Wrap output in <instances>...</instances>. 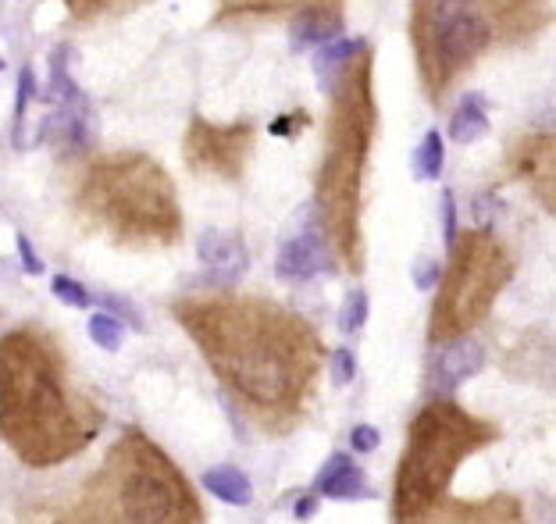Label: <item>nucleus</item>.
Instances as JSON below:
<instances>
[{
	"mask_svg": "<svg viewBox=\"0 0 556 524\" xmlns=\"http://www.w3.org/2000/svg\"><path fill=\"white\" fill-rule=\"evenodd\" d=\"M186 332L211 368L257 410H289L314 375V339L300 321L261 303H207L186 314Z\"/></svg>",
	"mask_w": 556,
	"mask_h": 524,
	"instance_id": "nucleus-1",
	"label": "nucleus"
},
{
	"mask_svg": "<svg viewBox=\"0 0 556 524\" xmlns=\"http://www.w3.org/2000/svg\"><path fill=\"white\" fill-rule=\"evenodd\" d=\"M97 432V414L75 407L58 353L33 332L0 339V435L33 467L79 453Z\"/></svg>",
	"mask_w": 556,
	"mask_h": 524,
	"instance_id": "nucleus-2",
	"label": "nucleus"
},
{
	"mask_svg": "<svg viewBox=\"0 0 556 524\" xmlns=\"http://www.w3.org/2000/svg\"><path fill=\"white\" fill-rule=\"evenodd\" d=\"M86 496L82 524H197L189 485L143 435H125Z\"/></svg>",
	"mask_w": 556,
	"mask_h": 524,
	"instance_id": "nucleus-3",
	"label": "nucleus"
},
{
	"mask_svg": "<svg viewBox=\"0 0 556 524\" xmlns=\"http://www.w3.org/2000/svg\"><path fill=\"white\" fill-rule=\"evenodd\" d=\"M489 428L464 414L453 403H432L410 425V443L400 460V478H396V517L425 514L428 507L446 496L450 478L457 464L471 450L489 443Z\"/></svg>",
	"mask_w": 556,
	"mask_h": 524,
	"instance_id": "nucleus-4",
	"label": "nucleus"
},
{
	"mask_svg": "<svg viewBox=\"0 0 556 524\" xmlns=\"http://www.w3.org/2000/svg\"><path fill=\"white\" fill-rule=\"evenodd\" d=\"M503 282H507V257L499 254L496 243H489V236H471V243L457 250L450 289H442V300L435 307L432 339L453 336V332L475 325L489 311Z\"/></svg>",
	"mask_w": 556,
	"mask_h": 524,
	"instance_id": "nucleus-5",
	"label": "nucleus"
},
{
	"mask_svg": "<svg viewBox=\"0 0 556 524\" xmlns=\"http://www.w3.org/2000/svg\"><path fill=\"white\" fill-rule=\"evenodd\" d=\"M107 207L111 214H122L136 232H164V218H172V189L161 172H154L147 161L132 164V175H118L107 182Z\"/></svg>",
	"mask_w": 556,
	"mask_h": 524,
	"instance_id": "nucleus-6",
	"label": "nucleus"
},
{
	"mask_svg": "<svg viewBox=\"0 0 556 524\" xmlns=\"http://www.w3.org/2000/svg\"><path fill=\"white\" fill-rule=\"evenodd\" d=\"M492 40V29L482 15L464 0H446L432 18V50L439 68L457 72L471 58H478L485 43Z\"/></svg>",
	"mask_w": 556,
	"mask_h": 524,
	"instance_id": "nucleus-7",
	"label": "nucleus"
},
{
	"mask_svg": "<svg viewBox=\"0 0 556 524\" xmlns=\"http://www.w3.org/2000/svg\"><path fill=\"white\" fill-rule=\"evenodd\" d=\"M328 264H332V257H328V246L318 232H300V236L286 239L278 250V275L282 279L307 282L318 271H325Z\"/></svg>",
	"mask_w": 556,
	"mask_h": 524,
	"instance_id": "nucleus-8",
	"label": "nucleus"
},
{
	"mask_svg": "<svg viewBox=\"0 0 556 524\" xmlns=\"http://www.w3.org/2000/svg\"><path fill=\"white\" fill-rule=\"evenodd\" d=\"M403 524H521L514 503L492 500L482 507H467V503H453V507H442V500L435 507H428L425 514L410 517Z\"/></svg>",
	"mask_w": 556,
	"mask_h": 524,
	"instance_id": "nucleus-9",
	"label": "nucleus"
},
{
	"mask_svg": "<svg viewBox=\"0 0 556 524\" xmlns=\"http://www.w3.org/2000/svg\"><path fill=\"white\" fill-rule=\"evenodd\" d=\"M200 261L211 271H218L221 279H239L246 271V250L232 232H204L200 236Z\"/></svg>",
	"mask_w": 556,
	"mask_h": 524,
	"instance_id": "nucleus-10",
	"label": "nucleus"
},
{
	"mask_svg": "<svg viewBox=\"0 0 556 524\" xmlns=\"http://www.w3.org/2000/svg\"><path fill=\"white\" fill-rule=\"evenodd\" d=\"M485 364V353L475 339H457L450 343L446 350L439 353V361H435V378L442 385H460L464 378L478 375Z\"/></svg>",
	"mask_w": 556,
	"mask_h": 524,
	"instance_id": "nucleus-11",
	"label": "nucleus"
},
{
	"mask_svg": "<svg viewBox=\"0 0 556 524\" xmlns=\"http://www.w3.org/2000/svg\"><path fill=\"white\" fill-rule=\"evenodd\" d=\"M318 492L332 496V500H360L368 492V485H364V478H360V471L346 453H332L325 471L318 475Z\"/></svg>",
	"mask_w": 556,
	"mask_h": 524,
	"instance_id": "nucleus-12",
	"label": "nucleus"
},
{
	"mask_svg": "<svg viewBox=\"0 0 556 524\" xmlns=\"http://www.w3.org/2000/svg\"><path fill=\"white\" fill-rule=\"evenodd\" d=\"M204 489L211 492V496H218L221 503H229V507H246V503L254 500V485H250V478L232 464L211 467V471L204 475Z\"/></svg>",
	"mask_w": 556,
	"mask_h": 524,
	"instance_id": "nucleus-13",
	"label": "nucleus"
},
{
	"mask_svg": "<svg viewBox=\"0 0 556 524\" xmlns=\"http://www.w3.org/2000/svg\"><path fill=\"white\" fill-rule=\"evenodd\" d=\"M489 132V115H485V100L478 93L464 100L450 118V140L453 143H478Z\"/></svg>",
	"mask_w": 556,
	"mask_h": 524,
	"instance_id": "nucleus-14",
	"label": "nucleus"
},
{
	"mask_svg": "<svg viewBox=\"0 0 556 524\" xmlns=\"http://www.w3.org/2000/svg\"><path fill=\"white\" fill-rule=\"evenodd\" d=\"M357 54H364V40H332L321 47V54L314 58V72H318V82L321 90L332 93V82H336V75L343 72V65L350 58H357Z\"/></svg>",
	"mask_w": 556,
	"mask_h": 524,
	"instance_id": "nucleus-15",
	"label": "nucleus"
},
{
	"mask_svg": "<svg viewBox=\"0 0 556 524\" xmlns=\"http://www.w3.org/2000/svg\"><path fill=\"white\" fill-rule=\"evenodd\" d=\"M343 29V22L332 15H303L293 22L289 29V40H293V50L303 47H318V43H332Z\"/></svg>",
	"mask_w": 556,
	"mask_h": 524,
	"instance_id": "nucleus-16",
	"label": "nucleus"
},
{
	"mask_svg": "<svg viewBox=\"0 0 556 524\" xmlns=\"http://www.w3.org/2000/svg\"><path fill=\"white\" fill-rule=\"evenodd\" d=\"M65 58H68V47H58L50 54V86H47V97L43 100H54V104H79L82 93L75 86V79H68L65 72Z\"/></svg>",
	"mask_w": 556,
	"mask_h": 524,
	"instance_id": "nucleus-17",
	"label": "nucleus"
},
{
	"mask_svg": "<svg viewBox=\"0 0 556 524\" xmlns=\"http://www.w3.org/2000/svg\"><path fill=\"white\" fill-rule=\"evenodd\" d=\"M442 172V136L439 132H428L421 147L414 150V175L417 179H439Z\"/></svg>",
	"mask_w": 556,
	"mask_h": 524,
	"instance_id": "nucleus-18",
	"label": "nucleus"
},
{
	"mask_svg": "<svg viewBox=\"0 0 556 524\" xmlns=\"http://www.w3.org/2000/svg\"><path fill=\"white\" fill-rule=\"evenodd\" d=\"M90 339L100 346V350L115 353L125 339V325L115 318V314H93L90 318Z\"/></svg>",
	"mask_w": 556,
	"mask_h": 524,
	"instance_id": "nucleus-19",
	"label": "nucleus"
},
{
	"mask_svg": "<svg viewBox=\"0 0 556 524\" xmlns=\"http://www.w3.org/2000/svg\"><path fill=\"white\" fill-rule=\"evenodd\" d=\"M29 100H33V68H22V75H18V93H15V115H11V122H15V147H22V122H25V107H29Z\"/></svg>",
	"mask_w": 556,
	"mask_h": 524,
	"instance_id": "nucleus-20",
	"label": "nucleus"
},
{
	"mask_svg": "<svg viewBox=\"0 0 556 524\" xmlns=\"http://www.w3.org/2000/svg\"><path fill=\"white\" fill-rule=\"evenodd\" d=\"M368 321V296L364 293H350L346 296V307L343 314H339V325H343V332H360V325Z\"/></svg>",
	"mask_w": 556,
	"mask_h": 524,
	"instance_id": "nucleus-21",
	"label": "nucleus"
},
{
	"mask_svg": "<svg viewBox=\"0 0 556 524\" xmlns=\"http://www.w3.org/2000/svg\"><path fill=\"white\" fill-rule=\"evenodd\" d=\"M50 289H54V296H58L61 303H68V307H90V293H86L79 282L65 279V275H58Z\"/></svg>",
	"mask_w": 556,
	"mask_h": 524,
	"instance_id": "nucleus-22",
	"label": "nucleus"
},
{
	"mask_svg": "<svg viewBox=\"0 0 556 524\" xmlns=\"http://www.w3.org/2000/svg\"><path fill=\"white\" fill-rule=\"evenodd\" d=\"M442 236H446V246H457V200L450 189L442 193Z\"/></svg>",
	"mask_w": 556,
	"mask_h": 524,
	"instance_id": "nucleus-23",
	"label": "nucleus"
},
{
	"mask_svg": "<svg viewBox=\"0 0 556 524\" xmlns=\"http://www.w3.org/2000/svg\"><path fill=\"white\" fill-rule=\"evenodd\" d=\"M353 375H357L353 353L350 350H336V353H332V382H336V385H350Z\"/></svg>",
	"mask_w": 556,
	"mask_h": 524,
	"instance_id": "nucleus-24",
	"label": "nucleus"
},
{
	"mask_svg": "<svg viewBox=\"0 0 556 524\" xmlns=\"http://www.w3.org/2000/svg\"><path fill=\"white\" fill-rule=\"evenodd\" d=\"M350 443H353V450L357 453H371V450H378V428H371V425H357L350 432Z\"/></svg>",
	"mask_w": 556,
	"mask_h": 524,
	"instance_id": "nucleus-25",
	"label": "nucleus"
},
{
	"mask_svg": "<svg viewBox=\"0 0 556 524\" xmlns=\"http://www.w3.org/2000/svg\"><path fill=\"white\" fill-rule=\"evenodd\" d=\"M18 257H22V264H25V271H29V275H40V271H43L40 257L33 254V243H29V236H22V232H18Z\"/></svg>",
	"mask_w": 556,
	"mask_h": 524,
	"instance_id": "nucleus-26",
	"label": "nucleus"
},
{
	"mask_svg": "<svg viewBox=\"0 0 556 524\" xmlns=\"http://www.w3.org/2000/svg\"><path fill=\"white\" fill-rule=\"evenodd\" d=\"M435 279H439V264L435 261H421L414 268V282H417V289H432L435 286Z\"/></svg>",
	"mask_w": 556,
	"mask_h": 524,
	"instance_id": "nucleus-27",
	"label": "nucleus"
},
{
	"mask_svg": "<svg viewBox=\"0 0 556 524\" xmlns=\"http://www.w3.org/2000/svg\"><path fill=\"white\" fill-rule=\"evenodd\" d=\"M104 303H107V307H115L118 314H125V318L136 321V328H143V318H139V311H136V307H132V303L118 300V296H104Z\"/></svg>",
	"mask_w": 556,
	"mask_h": 524,
	"instance_id": "nucleus-28",
	"label": "nucleus"
},
{
	"mask_svg": "<svg viewBox=\"0 0 556 524\" xmlns=\"http://www.w3.org/2000/svg\"><path fill=\"white\" fill-rule=\"evenodd\" d=\"M293 514L300 517V521H303V517H311V514H314V500H300V503L293 507Z\"/></svg>",
	"mask_w": 556,
	"mask_h": 524,
	"instance_id": "nucleus-29",
	"label": "nucleus"
},
{
	"mask_svg": "<svg viewBox=\"0 0 556 524\" xmlns=\"http://www.w3.org/2000/svg\"><path fill=\"white\" fill-rule=\"evenodd\" d=\"M0 68H4V61H0Z\"/></svg>",
	"mask_w": 556,
	"mask_h": 524,
	"instance_id": "nucleus-30",
	"label": "nucleus"
}]
</instances>
